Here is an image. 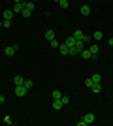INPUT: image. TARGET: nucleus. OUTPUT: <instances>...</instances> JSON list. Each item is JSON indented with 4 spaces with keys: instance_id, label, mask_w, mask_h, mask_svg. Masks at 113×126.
Segmentation results:
<instances>
[{
    "instance_id": "25",
    "label": "nucleus",
    "mask_w": 113,
    "mask_h": 126,
    "mask_svg": "<svg viewBox=\"0 0 113 126\" xmlns=\"http://www.w3.org/2000/svg\"><path fill=\"white\" fill-rule=\"evenodd\" d=\"M85 87H87V89H91V87H92V79H91V77L85 79Z\"/></svg>"
},
{
    "instance_id": "10",
    "label": "nucleus",
    "mask_w": 113,
    "mask_h": 126,
    "mask_svg": "<svg viewBox=\"0 0 113 126\" xmlns=\"http://www.w3.org/2000/svg\"><path fill=\"white\" fill-rule=\"evenodd\" d=\"M59 51H60V55H68V53H70V49H68V45H66V43H62V45H59Z\"/></svg>"
},
{
    "instance_id": "16",
    "label": "nucleus",
    "mask_w": 113,
    "mask_h": 126,
    "mask_svg": "<svg viewBox=\"0 0 113 126\" xmlns=\"http://www.w3.org/2000/svg\"><path fill=\"white\" fill-rule=\"evenodd\" d=\"M92 38H94V40H96V42H100V40H102V38H104L102 30H96V32H94V34H92Z\"/></svg>"
},
{
    "instance_id": "11",
    "label": "nucleus",
    "mask_w": 113,
    "mask_h": 126,
    "mask_svg": "<svg viewBox=\"0 0 113 126\" xmlns=\"http://www.w3.org/2000/svg\"><path fill=\"white\" fill-rule=\"evenodd\" d=\"M45 40H47V42L55 40V30H45Z\"/></svg>"
},
{
    "instance_id": "22",
    "label": "nucleus",
    "mask_w": 113,
    "mask_h": 126,
    "mask_svg": "<svg viewBox=\"0 0 113 126\" xmlns=\"http://www.w3.org/2000/svg\"><path fill=\"white\" fill-rule=\"evenodd\" d=\"M21 13H23V17H25V19H28V17L32 15V11H30V10H27V8H25V10H23Z\"/></svg>"
},
{
    "instance_id": "14",
    "label": "nucleus",
    "mask_w": 113,
    "mask_h": 126,
    "mask_svg": "<svg viewBox=\"0 0 113 126\" xmlns=\"http://www.w3.org/2000/svg\"><path fill=\"white\" fill-rule=\"evenodd\" d=\"M51 96H53V100H60V98H62V92H60V90H53Z\"/></svg>"
},
{
    "instance_id": "28",
    "label": "nucleus",
    "mask_w": 113,
    "mask_h": 126,
    "mask_svg": "<svg viewBox=\"0 0 113 126\" xmlns=\"http://www.w3.org/2000/svg\"><path fill=\"white\" fill-rule=\"evenodd\" d=\"M4 102H6V98H4V96H2V94H0V105L4 104Z\"/></svg>"
},
{
    "instance_id": "30",
    "label": "nucleus",
    "mask_w": 113,
    "mask_h": 126,
    "mask_svg": "<svg viewBox=\"0 0 113 126\" xmlns=\"http://www.w3.org/2000/svg\"><path fill=\"white\" fill-rule=\"evenodd\" d=\"M19 2H23V0H13V4H19Z\"/></svg>"
},
{
    "instance_id": "23",
    "label": "nucleus",
    "mask_w": 113,
    "mask_h": 126,
    "mask_svg": "<svg viewBox=\"0 0 113 126\" xmlns=\"http://www.w3.org/2000/svg\"><path fill=\"white\" fill-rule=\"evenodd\" d=\"M49 45H51L53 49H59V45H60V43L57 42V38H55V40H51V42H49Z\"/></svg>"
},
{
    "instance_id": "27",
    "label": "nucleus",
    "mask_w": 113,
    "mask_h": 126,
    "mask_svg": "<svg viewBox=\"0 0 113 126\" xmlns=\"http://www.w3.org/2000/svg\"><path fill=\"white\" fill-rule=\"evenodd\" d=\"M4 122H6V124H11V117L6 115V117H4Z\"/></svg>"
},
{
    "instance_id": "1",
    "label": "nucleus",
    "mask_w": 113,
    "mask_h": 126,
    "mask_svg": "<svg viewBox=\"0 0 113 126\" xmlns=\"http://www.w3.org/2000/svg\"><path fill=\"white\" fill-rule=\"evenodd\" d=\"M17 49H19V45H8V47L4 49V55H6V57H13Z\"/></svg>"
},
{
    "instance_id": "3",
    "label": "nucleus",
    "mask_w": 113,
    "mask_h": 126,
    "mask_svg": "<svg viewBox=\"0 0 113 126\" xmlns=\"http://www.w3.org/2000/svg\"><path fill=\"white\" fill-rule=\"evenodd\" d=\"M83 121H85L87 124H92V122L96 121V115H94V113H87V115L83 117Z\"/></svg>"
},
{
    "instance_id": "21",
    "label": "nucleus",
    "mask_w": 113,
    "mask_h": 126,
    "mask_svg": "<svg viewBox=\"0 0 113 126\" xmlns=\"http://www.w3.org/2000/svg\"><path fill=\"white\" fill-rule=\"evenodd\" d=\"M89 51L92 53V57H96V55H98V45H91V47H89Z\"/></svg>"
},
{
    "instance_id": "6",
    "label": "nucleus",
    "mask_w": 113,
    "mask_h": 126,
    "mask_svg": "<svg viewBox=\"0 0 113 126\" xmlns=\"http://www.w3.org/2000/svg\"><path fill=\"white\" fill-rule=\"evenodd\" d=\"M66 45H68V47H74V45H75V43H77V40H75V38L74 36H68V38H66Z\"/></svg>"
},
{
    "instance_id": "2",
    "label": "nucleus",
    "mask_w": 113,
    "mask_h": 126,
    "mask_svg": "<svg viewBox=\"0 0 113 126\" xmlns=\"http://www.w3.org/2000/svg\"><path fill=\"white\" fill-rule=\"evenodd\" d=\"M15 94L17 96H25L27 94V87H25V85H15Z\"/></svg>"
},
{
    "instance_id": "5",
    "label": "nucleus",
    "mask_w": 113,
    "mask_h": 126,
    "mask_svg": "<svg viewBox=\"0 0 113 126\" xmlns=\"http://www.w3.org/2000/svg\"><path fill=\"white\" fill-rule=\"evenodd\" d=\"M62 107H64L62 100H53V109H55V111H60Z\"/></svg>"
},
{
    "instance_id": "7",
    "label": "nucleus",
    "mask_w": 113,
    "mask_h": 126,
    "mask_svg": "<svg viewBox=\"0 0 113 126\" xmlns=\"http://www.w3.org/2000/svg\"><path fill=\"white\" fill-rule=\"evenodd\" d=\"M79 55H81V57H83V58H85V60H89V58H92V53L89 51V49H83V51H81Z\"/></svg>"
},
{
    "instance_id": "13",
    "label": "nucleus",
    "mask_w": 113,
    "mask_h": 126,
    "mask_svg": "<svg viewBox=\"0 0 113 126\" xmlns=\"http://www.w3.org/2000/svg\"><path fill=\"white\" fill-rule=\"evenodd\" d=\"M13 83L15 85H23L25 83V77H23V75H15V77H13Z\"/></svg>"
},
{
    "instance_id": "26",
    "label": "nucleus",
    "mask_w": 113,
    "mask_h": 126,
    "mask_svg": "<svg viewBox=\"0 0 113 126\" xmlns=\"http://www.w3.org/2000/svg\"><path fill=\"white\" fill-rule=\"evenodd\" d=\"M60 100H62V104H64V105L70 104V98H68V96H64V94H62V98H60Z\"/></svg>"
},
{
    "instance_id": "18",
    "label": "nucleus",
    "mask_w": 113,
    "mask_h": 126,
    "mask_svg": "<svg viewBox=\"0 0 113 126\" xmlns=\"http://www.w3.org/2000/svg\"><path fill=\"white\" fill-rule=\"evenodd\" d=\"M0 25H2V28H10V26H11V21H10V19H2V21H0Z\"/></svg>"
},
{
    "instance_id": "24",
    "label": "nucleus",
    "mask_w": 113,
    "mask_h": 126,
    "mask_svg": "<svg viewBox=\"0 0 113 126\" xmlns=\"http://www.w3.org/2000/svg\"><path fill=\"white\" fill-rule=\"evenodd\" d=\"M68 4H70L68 0H60V2H59V6L62 8V10H66V8H68Z\"/></svg>"
},
{
    "instance_id": "17",
    "label": "nucleus",
    "mask_w": 113,
    "mask_h": 126,
    "mask_svg": "<svg viewBox=\"0 0 113 126\" xmlns=\"http://www.w3.org/2000/svg\"><path fill=\"white\" fill-rule=\"evenodd\" d=\"M23 85L27 87V90H30L34 87V81H32V79H25V83H23Z\"/></svg>"
},
{
    "instance_id": "15",
    "label": "nucleus",
    "mask_w": 113,
    "mask_h": 126,
    "mask_svg": "<svg viewBox=\"0 0 113 126\" xmlns=\"http://www.w3.org/2000/svg\"><path fill=\"white\" fill-rule=\"evenodd\" d=\"M25 8H27V10H30V11H34V8H36V4H34L32 0H30V2H27V0H25Z\"/></svg>"
},
{
    "instance_id": "8",
    "label": "nucleus",
    "mask_w": 113,
    "mask_h": 126,
    "mask_svg": "<svg viewBox=\"0 0 113 126\" xmlns=\"http://www.w3.org/2000/svg\"><path fill=\"white\" fill-rule=\"evenodd\" d=\"M91 90H92V92H94V94H98V92H100V90H102V85H100V83H92Z\"/></svg>"
},
{
    "instance_id": "20",
    "label": "nucleus",
    "mask_w": 113,
    "mask_h": 126,
    "mask_svg": "<svg viewBox=\"0 0 113 126\" xmlns=\"http://www.w3.org/2000/svg\"><path fill=\"white\" fill-rule=\"evenodd\" d=\"M92 83H100V81H102V75H100V74H92Z\"/></svg>"
},
{
    "instance_id": "19",
    "label": "nucleus",
    "mask_w": 113,
    "mask_h": 126,
    "mask_svg": "<svg viewBox=\"0 0 113 126\" xmlns=\"http://www.w3.org/2000/svg\"><path fill=\"white\" fill-rule=\"evenodd\" d=\"M81 15H89V13H91V8H89V6H81Z\"/></svg>"
},
{
    "instance_id": "29",
    "label": "nucleus",
    "mask_w": 113,
    "mask_h": 126,
    "mask_svg": "<svg viewBox=\"0 0 113 126\" xmlns=\"http://www.w3.org/2000/svg\"><path fill=\"white\" fill-rule=\"evenodd\" d=\"M108 45H113V38H109V40H108Z\"/></svg>"
},
{
    "instance_id": "33",
    "label": "nucleus",
    "mask_w": 113,
    "mask_h": 126,
    "mask_svg": "<svg viewBox=\"0 0 113 126\" xmlns=\"http://www.w3.org/2000/svg\"><path fill=\"white\" fill-rule=\"evenodd\" d=\"M32 2H36V0H32Z\"/></svg>"
},
{
    "instance_id": "32",
    "label": "nucleus",
    "mask_w": 113,
    "mask_h": 126,
    "mask_svg": "<svg viewBox=\"0 0 113 126\" xmlns=\"http://www.w3.org/2000/svg\"><path fill=\"white\" fill-rule=\"evenodd\" d=\"M55 2H60V0H55Z\"/></svg>"
},
{
    "instance_id": "4",
    "label": "nucleus",
    "mask_w": 113,
    "mask_h": 126,
    "mask_svg": "<svg viewBox=\"0 0 113 126\" xmlns=\"http://www.w3.org/2000/svg\"><path fill=\"white\" fill-rule=\"evenodd\" d=\"M23 10H25V0H23V2H19V4H15L11 11H13V13H21Z\"/></svg>"
},
{
    "instance_id": "9",
    "label": "nucleus",
    "mask_w": 113,
    "mask_h": 126,
    "mask_svg": "<svg viewBox=\"0 0 113 126\" xmlns=\"http://www.w3.org/2000/svg\"><path fill=\"white\" fill-rule=\"evenodd\" d=\"M13 15H15V13H13L11 10H6L4 13H2V19H10V21H11V17H13Z\"/></svg>"
},
{
    "instance_id": "12",
    "label": "nucleus",
    "mask_w": 113,
    "mask_h": 126,
    "mask_svg": "<svg viewBox=\"0 0 113 126\" xmlns=\"http://www.w3.org/2000/svg\"><path fill=\"white\" fill-rule=\"evenodd\" d=\"M72 36H74L75 40H83V38H85V34H83L81 30H74V34H72Z\"/></svg>"
},
{
    "instance_id": "31",
    "label": "nucleus",
    "mask_w": 113,
    "mask_h": 126,
    "mask_svg": "<svg viewBox=\"0 0 113 126\" xmlns=\"http://www.w3.org/2000/svg\"><path fill=\"white\" fill-rule=\"evenodd\" d=\"M0 32H2V25H0Z\"/></svg>"
}]
</instances>
